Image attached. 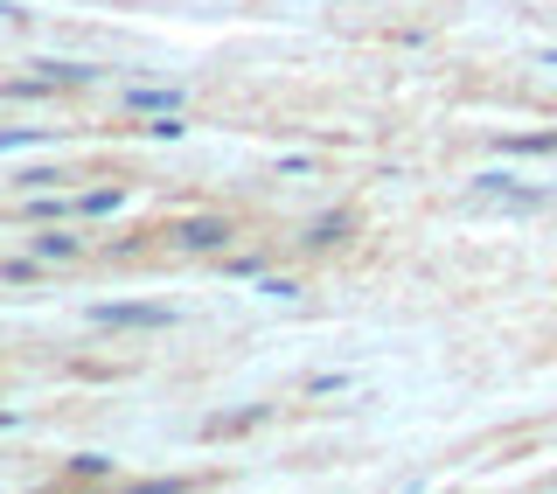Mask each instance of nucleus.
Segmentation results:
<instances>
[{
    "instance_id": "0eeeda50",
    "label": "nucleus",
    "mask_w": 557,
    "mask_h": 494,
    "mask_svg": "<svg viewBox=\"0 0 557 494\" xmlns=\"http://www.w3.org/2000/svg\"><path fill=\"white\" fill-rule=\"evenodd\" d=\"M70 473H77V481H112V460H104V453H77Z\"/></svg>"
},
{
    "instance_id": "20e7f679",
    "label": "nucleus",
    "mask_w": 557,
    "mask_h": 494,
    "mask_svg": "<svg viewBox=\"0 0 557 494\" xmlns=\"http://www.w3.org/2000/svg\"><path fill=\"white\" fill-rule=\"evenodd\" d=\"M77 251H84V244L70 237V231H42V237H35V258H42V264H63V258H77Z\"/></svg>"
},
{
    "instance_id": "9d476101",
    "label": "nucleus",
    "mask_w": 557,
    "mask_h": 494,
    "mask_svg": "<svg viewBox=\"0 0 557 494\" xmlns=\"http://www.w3.org/2000/svg\"><path fill=\"white\" fill-rule=\"evenodd\" d=\"M139 133H147V139H182L188 126H182V119H174V112H161V119H153V126H139Z\"/></svg>"
},
{
    "instance_id": "39448f33",
    "label": "nucleus",
    "mask_w": 557,
    "mask_h": 494,
    "mask_svg": "<svg viewBox=\"0 0 557 494\" xmlns=\"http://www.w3.org/2000/svg\"><path fill=\"white\" fill-rule=\"evenodd\" d=\"M502 153H557V133H509Z\"/></svg>"
},
{
    "instance_id": "423d86ee",
    "label": "nucleus",
    "mask_w": 557,
    "mask_h": 494,
    "mask_svg": "<svg viewBox=\"0 0 557 494\" xmlns=\"http://www.w3.org/2000/svg\"><path fill=\"white\" fill-rule=\"evenodd\" d=\"M119 202H126V188H91V196H84L77 209H84V217H112Z\"/></svg>"
},
{
    "instance_id": "f03ea898",
    "label": "nucleus",
    "mask_w": 557,
    "mask_h": 494,
    "mask_svg": "<svg viewBox=\"0 0 557 494\" xmlns=\"http://www.w3.org/2000/svg\"><path fill=\"white\" fill-rule=\"evenodd\" d=\"M98 328H174V307H139V299H104V307H91Z\"/></svg>"
},
{
    "instance_id": "1a4fd4ad",
    "label": "nucleus",
    "mask_w": 557,
    "mask_h": 494,
    "mask_svg": "<svg viewBox=\"0 0 557 494\" xmlns=\"http://www.w3.org/2000/svg\"><path fill=\"white\" fill-rule=\"evenodd\" d=\"M63 209H70L63 196H49V188H35V196L22 202V217H63Z\"/></svg>"
},
{
    "instance_id": "7ed1b4c3",
    "label": "nucleus",
    "mask_w": 557,
    "mask_h": 494,
    "mask_svg": "<svg viewBox=\"0 0 557 494\" xmlns=\"http://www.w3.org/2000/svg\"><path fill=\"white\" fill-rule=\"evenodd\" d=\"M348 237H356V209H327V217H313L307 223V251H335V244H348Z\"/></svg>"
},
{
    "instance_id": "f257e3e1",
    "label": "nucleus",
    "mask_w": 557,
    "mask_h": 494,
    "mask_svg": "<svg viewBox=\"0 0 557 494\" xmlns=\"http://www.w3.org/2000/svg\"><path fill=\"white\" fill-rule=\"evenodd\" d=\"M231 237H237V223H231V217H182V223L168 231V244H174V251H188V258L223 251Z\"/></svg>"
},
{
    "instance_id": "6e6552de",
    "label": "nucleus",
    "mask_w": 557,
    "mask_h": 494,
    "mask_svg": "<svg viewBox=\"0 0 557 494\" xmlns=\"http://www.w3.org/2000/svg\"><path fill=\"white\" fill-rule=\"evenodd\" d=\"M126 104H139V112H174V104H182V91H153V84H147V91H133Z\"/></svg>"
}]
</instances>
